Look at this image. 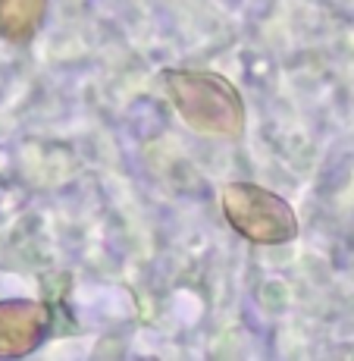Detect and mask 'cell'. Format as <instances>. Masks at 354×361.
<instances>
[{
  "label": "cell",
  "mask_w": 354,
  "mask_h": 361,
  "mask_svg": "<svg viewBox=\"0 0 354 361\" xmlns=\"http://www.w3.org/2000/svg\"><path fill=\"white\" fill-rule=\"evenodd\" d=\"M44 308L34 302L0 305V355H23L38 345L44 333Z\"/></svg>",
  "instance_id": "obj_1"
},
{
  "label": "cell",
  "mask_w": 354,
  "mask_h": 361,
  "mask_svg": "<svg viewBox=\"0 0 354 361\" xmlns=\"http://www.w3.org/2000/svg\"><path fill=\"white\" fill-rule=\"evenodd\" d=\"M41 19V0H0V32L6 38H29Z\"/></svg>",
  "instance_id": "obj_2"
}]
</instances>
